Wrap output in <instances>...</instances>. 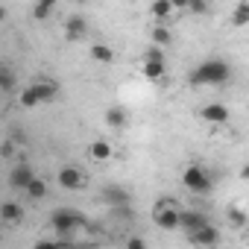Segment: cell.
I'll use <instances>...</instances> for the list:
<instances>
[{
  "mask_svg": "<svg viewBox=\"0 0 249 249\" xmlns=\"http://www.w3.org/2000/svg\"><path fill=\"white\" fill-rule=\"evenodd\" d=\"M33 179H36V170H33L30 164H24V161L9 173V185H12V188H18V191H27V185H30Z\"/></svg>",
  "mask_w": 249,
  "mask_h": 249,
  "instance_id": "12",
  "label": "cell"
},
{
  "mask_svg": "<svg viewBox=\"0 0 249 249\" xmlns=\"http://www.w3.org/2000/svg\"><path fill=\"white\" fill-rule=\"evenodd\" d=\"M199 117H202L205 123H211V126H220V123L229 120V108H226L223 103H208V106L199 108Z\"/></svg>",
  "mask_w": 249,
  "mask_h": 249,
  "instance_id": "8",
  "label": "cell"
},
{
  "mask_svg": "<svg viewBox=\"0 0 249 249\" xmlns=\"http://www.w3.org/2000/svg\"><path fill=\"white\" fill-rule=\"evenodd\" d=\"M182 185H185L191 194L205 196V194H211L214 179H211V173H208L202 164H188V167H185V173H182Z\"/></svg>",
  "mask_w": 249,
  "mask_h": 249,
  "instance_id": "4",
  "label": "cell"
},
{
  "mask_svg": "<svg viewBox=\"0 0 249 249\" xmlns=\"http://www.w3.org/2000/svg\"><path fill=\"white\" fill-rule=\"evenodd\" d=\"M106 123H108V129H126V123H129V117H126V111L123 108H117V106H111V108H106Z\"/></svg>",
  "mask_w": 249,
  "mask_h": 249,
  "instance_id": "16",
  "label": "cell"
},
{
  "mask_svg": "<svg viewBox=\"0 0 249 249\" xmlns=\"http://www.w3.org/2000/svg\"><path fill=\"white\" fill-rule=\"evenodd\" d=\"M173 6L182 9V12H188V0H173Z\"/></svg>",
  "mask_w": 249,
  "mask_h": 249,
  "instance_id": "28",
  "label": "cell"
},
{
  "mask_svg": "<svg viewBox=\"0 0 249 249\" xmlns=\"http://www.w3.org/2000/svg\"><path fill=\"white\" fill-rule=\"evenodd\" d=\"M24 196L27 199H33V202H38V199H44L47 196V179H33L30 185H27V191H24Z\"/></svg>",
  "mask_w": 249,
  "mask_h": 249,
  "instance_id": "18",
  "label": "cell"
},
{
  "mask_svg": "<svg viewBox=\"0 0 249 249\" xmlns=\"http://www.w3.org/2000/svg\"><path fill=\"white\" fill-rule=\"evenodd\" d=\"M0 88H3V91H12V88H15V76H12L9 68L0 71Z\"/></svg>",
  "mask_w": 249,
  "mask_h": 249,
  "instance_id": "25",
  "label": "cell"
},
{
  "mask_svg": "<svg viewBox=\"0 0 249 249\" xmlns=\"http://www.w3.org/2000/svg\"><path fill=\"white\" fill-rule=\"evenodd\" d=\"M211 220H208V214L205 211H196V208H188V211H182V229L191 234V231H199L202 226H208Z\"/></svg>",
  "mask_w": 249,
  "mask_h": 249,
  "instance_id": "11",
  "label": "cell"
},
{
  "mask_svg": "<svg viewBox=\"0 0 249 249\" xmlns=\"http://www.w3.org/2000/svg\"><path fill=\"white\" fill-rule=\"evenodd\" d=\"M56 182H59V188H65V191H79V188H85V173H82L79 167H73V164H65V167L59 170Z\"/></svg>",
  "mask_w": 249,
  "mask_h": 249,
  "instance_id": "5",
  "label": "cell"
},
{
  "mask_svg": "<svg viewBox=\"0 0 249 249\" xmlns=\"http://www.w3.org/2000/svg\"><path fill=\"white\" fill-rule=\"evenodd\" d=\"M229 217H231L234 223H243V220H246V214H243V211H237V208H231V211H229Z\"/></svg>",
  "mask_w": 249,
  "mask_h": 249,
  "instance_id": "27",
  "label": "cell"
},
{
  "mask_svg": "<svg viewBox=\"0 0 249 249\" xmlns=\"http://www.w3.org/2000/svg\"><path fill=\"white\" fill-rule=\"evenodd\" d=\"M82 226H88V220H85L76 208H56V211L50 214V229H53L62 240H71L73 231L82 229Z\"/></svg>",
  "mask_w": 249,
  "mask_h": 249,
  "instance_id": "2",
  "label": "cell"
},
{
  "mask_svg": "<svg viewBox=\"0 0 249 249\" xmlns=\"http://www.w3.org/2000/svg\"><path fill=\"white\" fill-rule=\"evenodd\" d=\"M188 240H191L194 246H214V243H220V240H223V234L208 223V226H202L199 231H191V234H188Z\"/></svg>",
  "mask_w": 249,
  "mask_h": 249,
  "instance_id": "9",
  "label": "cell"
},
{
  "mask_svg": "<svg viewBox=\"0 0 249 249\" xmlns=\"http://www.w3.org/2000/svg\"><path fill=\"white\" fill-rule=\"evenodd\" d=\"M211 6V0H188V12L191 15H205Z\"/></svg>",
  "mask_w": 249,
  "mask_h": 249,
  "instance_id": "24",
  "label": "cell"
},
{
  "mask_svg": "<svg viewBox=\"0 0 249 249\" xmlns=\"http://www.w3.org/2000/svg\"><path fill=\"white\" fill-rule=\"evenodd\" d=\"M240 179H243V182H249V164H243V167H240Z\"/></svg>",
  "mask_w": 249,
  "mask_h": 249,
  "instance_id": "29",
  "label": "cell"
},
{
  "mask_svg": "<svg viewBox=\"0 0 249 249\" xmlns=\"http://www.w3.org/2000/svg\"><path fill=\"white\" fill-rule=\"evenodd\" d=\"M91 59L97 65H111L114 62V50L108 44H91Z\"/></svg>",
  "mask_w": 249,
  "mask_h": 249,
  "instance_id": "20",
  "label": "cell"
},
{
  "mask_svg": "<svg viewBox=\"0 0 249 249\" xmlns=\"http://www.w3.org/2000/svg\"><path fill=\"white\" fill-rule=\"evenodd\" d=\"M229 21H231V27H246V24H249V0H240V3H234Z\"/></svg>",
  "mask_w": 249,
  "mask_h": 249,
  "instance_id": "19",
  "label": "cell"
},
{
  "mask_svg": "<svg viewBox=\"0 0 249 249\" xmlns=\"http://www.w3.org/2000/svg\"><path fill=\"white\" fill-rule=\"evenodd\" d=\"M229 79H231V68H229V62H223V59H202V62L188 73V85H194V88H205V85L220 88V85H226Z\"/></svg>",
  "mask_w": 249,
  "mask_h": 249,
  "instance_id": "1",
  "label": "cell"
},
{
  "mask_svg": "<svg viewBox=\"0 0 249 249\" xmlns=\"http://www.w3.org/2000/svg\"><path fill=\"white\" fill-rule=\"evenodd\" d=\"M170 38H173V36H170V30H167L164 24H156V27H153V44L167 47V44H170Z\"/></svg>",
  "mask_w": 249,
  "mask_h": 249,
  "instance_id": "21",
  "label": "cell"
},
{
  "mask_svg": "<svg viewBox=\"0 0 249 249\" xmlns=\"http://www.w3.org/2000/svg\"><path fill=\"white\" fill-rule=\"evenodd\" d=\"M53 6H56V0H38V3H36V9H33V18H36V21H44V18H50Z\"/></svg>",
  "mask_w": 249,
  "mask_h": 249,
  "instance_id": "23",
  "label": "cell"
},
{
  "mask_svg": "<svg viewBox=\"0 0 249 249\" xmlns=\"http://www.w3.org/2000/svg\"><path fill=\"white\" fill-rule=\"evenodd\" d=\"M153 220H156V226H161L164 231H176V229H182V211L176 208V199H173V196H161V199L156 202Z\"/></svg>",
  "mask_w": 249,
  "mask_h": 249,
  "instance_id": "3",
  "label": "cell"
},
{
  "mask_svg": "<svg viewBox=\"0 0 249 249\" xmlns=\"http://www.w3.org/2000/svg\"><path fill=\"white\" fill-rule=\"evenodd\" d=\"M103 202L114 205V208H123V205H129L132 202V194L126 188H120V185H106L103 188Z\"/></svg>",
  "mask_w": 249,
  "mask_h": 249,
  "instance_id": "6",
  "label": "cell"
},
{
  "mask_svg": "<svg viewBox=\"0 0 249 249\" xmlns=\"http://www.w3.org/2000/svg\"><path fill=\"white\" fill-rule=\"evenodd\" d=\"M176 6H173V0H153L150 3V15L156 18V24H164L167 18H173Z\"/></svg>",
  "mask_w": 249,
  "mask_h": 249,
  "instance_id": "14",
  "label": "cell"
},
{
  "mask_svg": "<svg viewBox=\"0 0 249 249\" xmlns=\"http://www.w3.org/2000/svg\"><path fill=\"white\" fill-rule=\"evenodd\" d=\"M0 220L3 223H21L24 220V205L21 202H3V208H0Z\"/></svg>",
  "mask_w": 249,
  "mask_h": 249,
  "instance_id": "17",
  "label": "cell"
},
{
  "mask_svg": "<svg viewBox=\"0 0 249 249\" xmlns=\"http://www.w3.org/2000/svg\"><path fill=\"white\" fill-rule=\"evenodd\" d=\"M33 88H36V94H38L41 103H53L59 97V82L56 79H36Z\"/></svg>",
  "mask_w": 249,
  "mask_h": 249,
  "instance_id": "13",
  "label": "cell"
},
{
  "mask_svg": "<svg viewBox=\"0 0 249 249\" xmlns=\"http://www.w3.org/2000/svg\"><path fill=\"white\" fill-rule=\"evenodd\" d=\"M18 100H21V106H24V108H36V106H41V100H38V94H36V88H33V85H27V88L21 91V97H18Z\"/></svg>",
  "mask_w": 249,
  "mask_h": 249,
  "instance_id": "22",
  "label": "cell"
},
{
  "mask_svg": "<svg viewBox=\"0 0 249 249\" xmlns=\"http://www.w3.org/2000/svg\"><path fill=\"white\" fill-rule=\"evenodd\" d=\"M65 38H68V41H82V38H88V21H85L82 15H71V18L65 21Z\"/></svg>",
  "mask_w": 249,
  "mask_h": 249,
  "instance_id": "7",
  "label": "cell"
},
{
  "mask_svg": "<svg viewBox=\"0 0 249 249\" xmlns=\"http://www.w3.org/2000/svg\"><path fill=\"white\" fill-rule=\"evenodd\" d=\"M71 3H88V0H71Z\"/></svg>",
  "mask_w": 249,
  "mask_h": 249,
  "instance_id": "30",
  "label": "cell"
},
{
  "mask_svg": "<svg viewBox=\"0 0 249 249\" xmlns=\"http://www.w3.org/2000/svg\"><path fill=\"white\" fill-rule=\"evenodd\" d=\"M88 156H91L94 161H108V159L114 156V147H111L108 141L97 138V141H91V147H88Z\"/></svg>",
  "mask_w": 249,
  "mask_h": 249,
  "instance_id": "15",
  "label": "cell"
},
{
  "mask_svg": "<svg viewBox=\"0 0 249 249\" xmlns=\"http://www.w3.org/2000/svg\"><path fill=\"white\" fill-rule=\"evenodd\" d=\"M126 246H129V249H144V246H147V240H144V237H129V240H126Z\"/></svg>",
  "mask_w": 249,
  "mask_h": 249,
  "instance_id": "26",
  "label": "cell"
},
{
  "mask_svg": "<svg viewBox=\"0 0 249 249\" xmlns=\"http://www.w3.org/2000/svg\"><path fill=\"white\" fill-rule=\"evenodd\" d=\"M144 76H147L150 82L164 79V76H167V62H164V56H147V62H144Z\"/></svg>",
  "mask_w": 249,
  "mask_h": 249,
  "instance_id": "10",
  "label": "cell"
}]
</instances>
